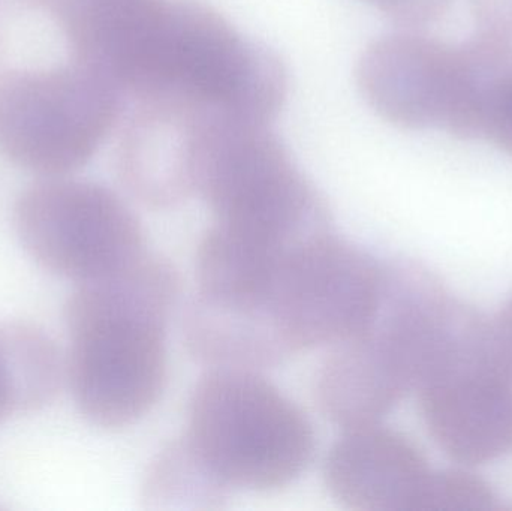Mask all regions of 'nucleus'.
Wrapping results in <instances>:
<instances>
[{
	"mask_svg": "<svg viewBox=\"0 0 512 511\" xmlns=\"http://www.w3.org/2000/svg\"><path fill=\"white\" fill-rule=\"evenodd\" d=\"M180 281L146 255L123 272L77 285L65 306V381L93 425L119 429L146 416L167 381V324Z\"/></svg>",
	"mask_w": 512,
	"mask_h": 511,
	"instance_id": "f257e3e1",
	"label": "nucleus"
},
{
	"mask_svg": "<svg viewBox=\"0 0 512 511\" xmlns=\"http://www.w3.org/2000/svg\"><path fill=\"white\" fill-rule=\"evenodd\" d=\"M453 297L412 261L384 266L369 326L334 347L316 378V399L340 428L379 423L417 389Z\"/></svg>",
	"mask_w": 512,
	"mask_h": 511,
	"instance_id": "f03ea898",
	"label": "nucleus"
},
{
	"mask_svg": "<svg viewBox=\"0 0 512 511\" xmlns=\"http://www.w3.org/2000/svg\"><path fill=\"white\" fill-rule=\"evenodd\" d=\"M185 440L227 488L271 491L309 465L306 414L258 371L216 368L192 393Z\"/></svg>",
	"mask_w": 512,
	"mask_h": 511,
	"instance_id": "7ed1b4c3",
	"label": "nucleus"
},
{
	"mask_svg": "<svg viewBox=\"0 0 512 511\" xmlns=\"http://www.w3.org/2000/svg\"><path fill=\"white\" fill-rule=\"evenodd\" d=\"M415 392L430 435L454 461L512 452V374L477 309L454 300Z\"/></svg>",
	"mask_w": 512,
	"mask_h": 511,
	"instance_id": "20e7f679",
	"label": "nucleus"
},
{
	"mask_svg": "<svg viewBox=\"0 0 512 511\" xmlns=\"http://www.w3.org/2000/svg\"><path fill=\"white\" fill-rule=\"evenodd\" d=\"M123 93L75 60L0 78V153L27 173L72 176L119 120Z\"/></svg>",
	"mask_w": 512,
	"mask_h": 511,
	"instance_id": "39448f33",
	"label": "nucleus"
},
{
	"mask_svg": "<svg viewBox=\"0 0 512 511\" xmlns=\"http://www.w3.org/2000/svg\"><path fill=\"white\" fill-rule=\"evenodd\" d=\"M382 279L384 266L325 231L282 258L256 305L291 357L363 332L378 308Z\"/></svg>",
	"mask_w": 512,
	"mask_h": 511,
	"instance_id": "423d86ee",
	"label": "nucleus"
},
{
	"mask_svg": "<svg viewBox=\"0 0 512 511\" xmlns=\"http://www.w3.org/2000/svg\"><path fill=\"white\" fill-rule=\"evenodd\" d=\"M12 221L42 269L77 285L123 272L147 255L143 228L128 204L105 186L71 176L27 186Z\"/></svg>",
	"mask_w": 512,
	"mask_h": 511,
	"instance_id": "0eeeda50",
	"label": "nucleus"
},
{
	"mask_svg": "<svg viewBox=\"0 0 512 511\" xmlns=\"http://www.w3.org/2000/svg\"><path fill=\"white\" fill-rule=\"evenodd\" d=\"M234 119L174 98L138 101L117 152L120 179L137 200L168 209L197 194L201 155L216 126Z\"/></svg>",
	"mask_w": 512,
	"mask_h": 511,
	"instance_id": "6e6552de",
	"label": "nucleus"
},
{
	"mask_svg": "<svg viewBox=\"0 0 512 511\" xmlns=\"http://www.w3.org/2000/svg\"><path fill=\"white\" fill-rule=\"evenodd\" d=\"M357 77L382 119L400 128L447 131L459 92L457 47L417 33L384 36L364 51Z\"/></svg>",
	"mask_w": 512,
	"mask_h": 511,
	"instance_id": "1a4fd4ad",
	"label": "nucleus"
},
{
	"mask_svg": "<svg viewBox=\"0 0 512 511\" xmlns=\"http://www.w3.org/2000/svg\"><path fill=\"white\" fill-rule=\"evenodd\" d=\"M430 473L414 441L381 423L345 429L324 467L330 494L358 511H418Z\"/></svg>",
	"mask_w": 512,
	"mask_h": 511,
	"instance_id": "9d476101",
	"label": "nucleus"
},
{
	"mask_svg": "<svg viewBox=\"0 0 512 511\" xmlns=\"http://www.w3.org/2000/svg\"><path fill=\"white\" fill-rule=\"evenodd\" d=\"M63 383V356L44 330L23 321L0 324V425L47 407Z\"/></svg>",
	"mask_w": 512,
	"mask_h": 511,
	"instance_id": "9b49d317",
	"label": "nucleus"
},
{
	"mask_svg": "<svg viewBox=\"0 0 512 511\" xmlns=\"http://www.w3.org/2000/svg\"><path fill=\"white\" fill-rule=\"evenodd\" d=\"M459 93L447 131L459 138H481L487 111L512 74V41L480 30L457 47Z\"/></svg>",
	"mask_w": 512,
	"mask_h": 511,
	"instance_id": "f8f14e48",
	"label": "nucleus"
},
{
	"mask_svg": "<svg viewBox=\"0 0 512 511\" xmlns=\"http://www.w3.org/2000/svg\"><path fill=\"white\" fill-rule=\"evenodd\" d=\"M222 485L203 464L188 441H176L159 452L143 483V500L149 509H215L224 500Z\"/></svg>",
	"mask_w": 512,
	"mask_h": 511,
	"instance_id": "ddd939ff",
	"label": "nucleus"
},
{
	"mask_svg": "<svg viewBox=\"0 0 512 511\" xmlns=\"http://www.w3.org/2000/svg\"><path fill=\"white\" fill-rule=\"evenodd\" d=\"M495 494L480 477L465 471H433L418 511H484L495 509Z\"/></svg>",
	"mask_w": 512,
	"mask_h": 511,
	"instance_id": "4468645a",
	"label": "nucleus"
},
{
	"mask_svg": "<svg viewBox=\"0 0 512 511\" xmlns=\"http://www.w3.org/2000/svg\"><path fill=\"white\" fill-rule=\"evenodd\" d=\"M390 20L408 27L435 23L447 12L451 0H366Z\"/></svg>",
	"mask_w": 512,
	"mask_h": 511,
	"instance_id": "2eb2a0df",
	"label": "nucleus"
},
{
	"mask_svg": "<svg viewBox=\"0 0 512 511\" xmlns=\"http://www.w3.org/2000/svg\"><path fill=\"white\" fill-rule=\"evenodd\" d=\"M481 138L512 156V74L502 84L487 111Z\"/></svg>",
	"mask_w": 512,
	"mask_h": 511,
	"instance_id": "dca6fc26",
	"label": "nucleus"
},
{
	"mask_svg": "<svg viewBox=\"0 0 512 511\" xmlns=\"http://www.w3.org/2000/svg\"><path fill=\"white\" fill-rule=\"evenodd\" d=\"M480 30L512 41V0H471Z\"/></svg>",
	"mask_w": 512,
	"mask_h": 511,
	"instance_id": "f3484780",
	"label": "nucleus"
},
{
	"mask_svg": "<svg viewBox=\"0 0 512 511\" xmlns=\"http://www.w3.org/2000/svg\"><path fill=\"white\" fill-rule=\"evenodd\" d=\"M499 356L512 372V297L495 321H492Z\"/></svg>",
	"mask_w": 512,
	"mask_h": 511,
	"instance_id": "a211bd4d",
	"label": "nucleus"
}]
</instances>
